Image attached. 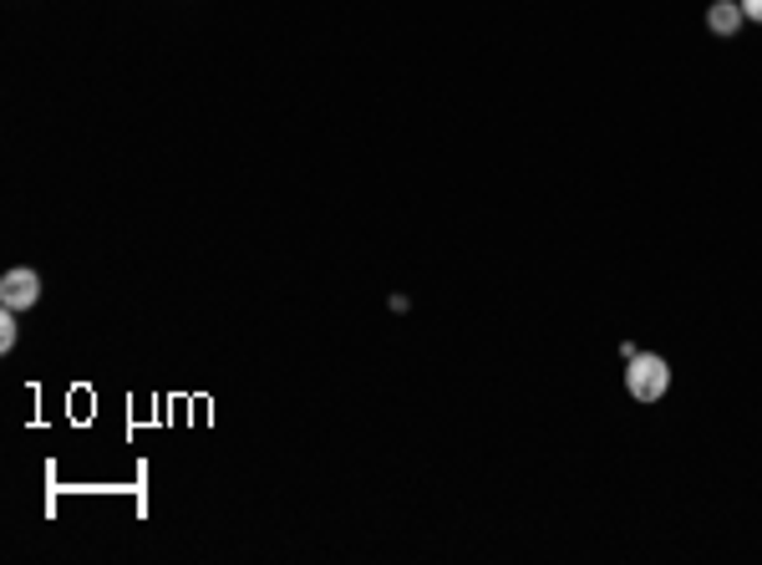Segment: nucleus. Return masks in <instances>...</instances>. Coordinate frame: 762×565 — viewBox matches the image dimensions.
Segmentation results:
<instances>
[{
	"label": "nucleus",
	"mask_w": 762,
	"mask_h": 565,
	"mask_svg": "<svg viewBox=\"0 0 762 565\" xmlns=\"http://www.w3.org/2000/svg\"><path fill=\"white\" fill-rule=\"evenodd\" d=\"M625 393L636 397V403H661V397L671 393V368H666V357H656V352L625 357Z\"/></svg>",
	"instance_id": "nucleus-1"
},
{
	"label": "nucleus",
	"mask_w": 762,
	"mask_h": 565,
	"mask_svg": "<svg viewBox=\"0 0 762 565\" xmlns=\"http://www.w3.org/2000/svg\"><path fill=\"white\" fill-rule=\"evenodd\" d=\"M36 301H42V275L31 265H15L0 275V306L5 312H31Z\"/></svg>",
	"instance_id": "nucleus-2"
},
{
	"label": "nucleus",
	"mask_w": 762,
	"mask_h": 565,
	"mask_svg": "<svg viewBox=\"0 0 762 565\" xmlns=\"http://www.w3.org/2000/svg\"><path fill=\"white\" fill-rule=\"evenodd\" d=\"M742 21H748V15H742V5H737V0H712V5H707V31H712V36H721V42H727V36H737V31H742Z\"/></svg>",
	"instance_id": "nucleus-3"
},
{
	"label": "nucleus",
	"mask_w": 762,
	"mask_h": 565,
	"mask_svg": "<svg viewBox=\"0 0 762 565\" xmlns=\"http://www.w3.org/2000/svg\"><path fill=\"white\" fill-rule=\"evenodd\" d=\"M15 337H21V331H15V312H5L0 316V352H11Z\"/></svg>",
	"instance_id": "nucleus-4"
},
{
	"label": "nucleus",
	"mask_w": 762,
	"mask_h": 565,
	"mask_svg": "<svg viewBox=\"0 0 762 565\" xmlns=\"http://www.w3.org/2000/svg\"><path fill=\"white\" fill-rule=\"evenodd\" d=\"M737 5H742V15H748V21H758V26H762V0H737Z\"/></svg>",
	"instance_id": "nucleus-5"
}]
</instances>
